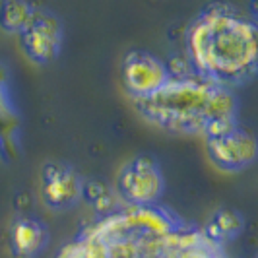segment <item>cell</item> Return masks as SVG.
<instances>
[{
	"label": "cell",
	"mask_w": 258,
	"mask_h": 258,
	"mask_svg": "<svg viewBox=\"0 0 258 258\" xmlns=\"http://www.w3.org/2000/svg\"><path fill=\"white\" fill-rule=\"evenodd\" d=\"M56 258H229L225 243L165 208H116L88 225Z\"/></svg>",
	"instance_id": "6da1fadb"
},
{
	"label": "cell",
	"mask_w": 258,
	"mask_h": 258,
	"mask_svg": "<svg viewBox=\"0 0 258 258\" xmlns=\"http://www.w3.org/2000/svg\"><path fill=\"white\" fill-rule=\"evenodd\" d=\"M192 74L221 88L243 84L256 74V24L227 4H212L186 31Z\"/></svg>",
	"instance_id": "7a4b0ae2"
},
{
	"label": "cell",
	"mask_w": 258,
	"mask_h": 258,
	"mask_svg": "<svg viewBox=\"0 0 258 258\" xmlns=\"http://www.w3.org/2000/svg\"><path fill=\"white\" fill-rule=\"evenodd\" d=\"M136 111L155 126L179 134L216 136L237 124L229 88L194 76H171L152 95L134 99Z\"/></svg>",
	"instance_id": "3957f363"
},
{
	"label": "cell",
	"mask_w": 258,
	"mask_h": 258,
	"mask_svg": "<svg viewBox=\"0 0 258 258\" xmlns=\"http://www.w3.org/2000/svg\"><path fill=\"white\" fill-rule=\"evenodd\" d=\"M165 188L161 169L150 155H138L118 175V194L126 204L150 206L157 204Z\"/></svg>",
	"instance_id": "277c9868"
},
{
	"label": "cell",
	"mask_w": 258,
	"mask_h": 258,
	"mask_svg": "<svg viewBox=\"0 0 258 258\" xmlns=\"http://www.w3.org/2000/svg\"><path fill=\"white\" fill-rule=\"evenodd\" d=\"M26 54L41 64H47L58 56L62 43V26L56 16L43 10H33L31 20L20 31Z\"/></svg>",
	"instance_id": "5b68a950"
},
{
	"label": "cell",
	"mask_w": 258,
	"mask_h": 258,
	"mask_svg": "<svg viewBox=\"0 0 258 258\" xmlns=\"http://www.w3.org/2000/svg\"><path fill=\"white\" fill-rule=\"evenodd\" d=\"M206 140L210 159L223 171H243L256 157V140L239 124Z\"/></svg>",
	"instance_id": "8992f818"
},
{
	"label": "cell",
	"mask_w": 258,
	"mask_h": 258,
	"mask_svg": "<svg viewBox=\"0 0 258 258\" xmlns=\"http://www.w3.org/2000/svg\"><path fill=\"white\" fill-rule=\"evenodd\" d=\"M171 78L165 62L150 52H128L122 62V82L134 99H142L157 91Z\"/></svg>",
	"instance_id": "52a82bcc"
},
{
	"label": "cell",
	"mask_w": 258,
	"mask_h": 258,
	"mask_svg": "<svg viewBox=\"0 0 258 258\" xmlns=\"http://www.w3.org/2000/svg\"><path fill=\"white\" fill-rule=\"evenodd\" d=\"M84 182L70 167L51 163L43 171V198L51 208L64 210L82 198Z\"/></svg>",
	"instance_id": "ba28073f"
},
{
	"label": "cell",
	"mask_w": 258,
	"mask_h": 258,
	"mask_svg": "<svg viewBox=\"0 0 258 258\" xmlns=\"http://www.w3.org/2000/svg\"><path fill=\"white\" fill-rule=\"evenodd\" d=\"M47 235L43 225H39L37 221L22 218L14 223L12 227V245L14 250L20 256L31 258L35 256L39 250L45 246Z\"/></svg>",
	"instance_id": "9c48e42d"
},
{
	"label": "cell",
	"mask_w": 258,
	"mask_h": 258,
	"mask_svg": "<svg viewBox=\"0 0 258 258\" xmlns=\"http://www.w3.org/2000/svg\"><path fill=\"white\" fill-rule=\"evenodd\" d=\"M33 8L27 0H4L0 6V26L6 31L20 33L31 20Z\"/></svg>",
	"instance_id": "30bf717a"
},
{
	"label": "cell",
	"mask_w": 258,
	"mask_h": 258,
	"mask_svg": "<svg viewBox=\"0 0 258 258\" xmlns=\"http://www.w3.org/2000/svg\"><path fill=\"white\" fill-rule=\"evenodd\" d=\"M208 233L212 237H216L221 243H227L229 239H233L237 233L243 229V218L237 214V212H231V210H221L218 212L212 221L206 225Z\"/></svg>",
	"instance_id": "8fae6325"
},
{
	"label": "cell",
	"mask_w": 258,
	"mask_h": 258,
	"mask_svg": "<svg viewBox=\"0 0 258 258\" xmlns=\"http://www.w3.org/2000/svg\"><path fill=\"white\" fill-rule=\"evenodd\" d=\"M10 124H12V107L8 103L6 91L2 90V86H0V128L2 126H10ZM0 138H4L2 130H0Z\"/></svg>",
	"instance_id": "7c38bea8"
}]
</instances>
